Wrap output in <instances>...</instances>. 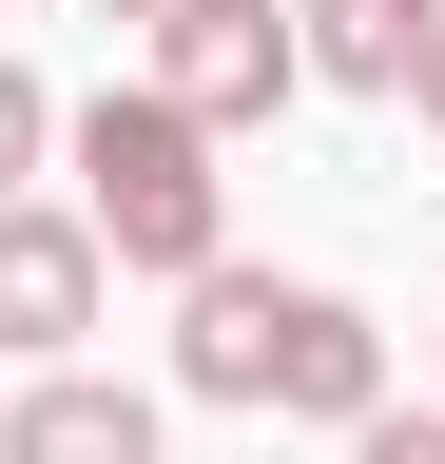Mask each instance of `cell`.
I'll return each mask as SVG.
<instances>
[{
  "mask_svg": "<svg viewBox=\"0 0 445 464\" xmlns=\"http://www.w3.org/2000/svg\"><path fill=\"white\" fill-rule=\"evenodd\" d=\"M175 387L194 406H271V426H368L387 406V329L349 290H310V271H233L213 252L175 290Z\"/></svg>",
  "mask_w": 445,
  "mask_h": 464,
  "instance_id": "1",
  "label": "cell"
},
{
  "mask_svg": "<svg viewBox=\"0 0 445 464\" xmlns=\"http://www.w3.org/2000/svg\"><path fill=\"white\" fill-rule=\"evenodd\" d=\"M59 136H78V232H97V271L194 290L213 252H233V174H213V136H194V116H155V97L117 78V97H78Z\"/></svg>",
  "mask_w": 445,
  "mask_h": 464,
  "instance_id": "2",
  "label": "cell"
},
{
  "mask_svg": "<svg viewBox=\"0 0 445 464\" xmlns=\"http://www.w3.org/2000/svg\"><path fill=\"white\" fill-rule=\"evenodd\" d=\"M291 78H310V58H291V20H271V0H175L136 97H155V116H194V136H252Z\"/></svg>",
  "mask_w": 445,
  "mask_h": 464,
  "instance_id": "3",
  "label": "cell"
},
{
  "mask_svg": "<svg viewBox=\"0 0 445 464\" xmlns=\"http://www.w3.org/2000/svg\"><path fill=\"white\" fill-rule=\"evenodd\" d=\"M97 290H117V271H97V232L78 213H0V348H20V368H78V329H97Z\"/></svg>",
  "mask_w": 445,
  "mask_h": 464,
  "instance_id": "4",
  "label": "cell"
},
{
  "mask_svg": "<svg viewBox=\"0 0 445 464\" xmlns=\"http://www.w3.org/2000/svg\"><path fill=\"white\" fill-rule=\"evenodd\" d=\"M0 464H155V387H97V368H39L0 406Z\"/></svg>",
  "mask_w": 445,
  "mask_h": 464,
  "instance_id": "5",
  "label": "cell"
},
{
  "mask_svg": "<svg viewBox=\"0 0 445 464\" xmlns=\"http://www.w3.org/2000/svg\"><path fill=\"white\" fill-rule=\"evenodd\" d=\"M426 39H445V0H291V58H310V78H349V97H407Z\"/></svg>",
  "mask_w": 445,
  "mask_h": 464,
  "instance_id": "6",
  "label": "cell"
},
{
  "mask_svg": "<svg viewBox=\"0 0 445 464\" xmlns=\"http://www.w3.org/2000/svg\"><path fill=\"white\" fill-rule=\"evenodd\" d=\"M39 155H59V97H39L20 58H0V213H20V174H39Z\"/></svg>",
  "mask_w": 445,
  "mask_h": 464,
  "instance_id": "7",
  "label": "cell"
},
{
  "mask_svg": "<svg viewBox=\"0 0 445 464\" xmlns=\"http://www.w3.org/2000/svg\"><path fill=\"white\" fill-rule=\"evenodd\" d=\"M349 464H445V406H368V426H349Z\"/></svg>",
  "mask_w": 445,
  "mask_h": 464,
  "instance_id": "8",
  "label": "cell"
},
{
  "mask_svg": "<svg viewBox=\"0 0 445 464\" xmlns=\"http://www.w3.org/2000/svg\"><path fill=\"white\" fill-rule=\"evenodd\" d=\"M407 116H426V136H445V39H426V78H407Z\"/></svg>",
  "mask_w": 445,
  "mask_h": 464,
  "instance_id": "9",
  "label": "cell"
},
{
  "mask_svg": "<svg viewBox=\"0 0 445 464\" xmlns=\"http://www.w3.org/2000/svg\"><path fill=\"white\" fill-rule=\"evenodd\" d=\"M426 406H445V310H426Z\"/></svg>",
  "mask_w": 445,
  "mask_h": 464,
  "instance_id": "10",
  "label": "cell"
},
{
  "mask_svg": "<svg viewBox=\"0 0 445 464\" xmlns=\"http://www.w3.org/2000/svg\"><path fill=\"white\" fill-rule=\"evenodd\" d=\"M97 20H175V0H97Z\"/></svg>",
  "mask_w": 445,
  "mask_h": 464,
  "instance_id": "11",
  "label": "cell"
}]
</instances>
